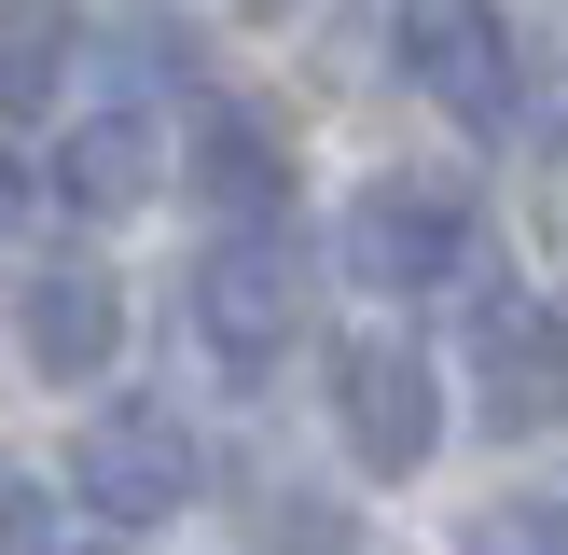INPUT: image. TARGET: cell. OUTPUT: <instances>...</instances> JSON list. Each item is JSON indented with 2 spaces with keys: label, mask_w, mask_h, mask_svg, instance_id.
Returning <instances> with one entry per match:
<instances>
[{
  "label": "cell",
  "mask_w": 568,
  "mask_h": 555,
  "mask_svg": "<svg viewBox=\"0 0 568 555\" xmlns=\"http://www.w3.org/2000/svg\"><path fill=\"white\" fill-rule=\"evenodd\" d=\"M333 264L361 292H444V278H471V209L444 181H361L333 222Z\"/></svg>",
  "instance_id": "obj_4"
},
{
  "label": "cell",
  "mask_w": 568,
  "mask_h": 555,
  "mask_svg": "<svg viewBox=\"0 0 568 555\" xmlns=\"http://www.w3.org/2000/svg\"><path fill=\"white\" fill-rule=\"evenodd\" d=\"M194 194H209L222 222H277L292 209V139H277L264 111H209V125H194Z\"/></svg>",
  "instance_id": "obj_9"
},
{
  "label": "cell",
  "mask_w": 568,
  "mask_h": 555,
  "mask_svg": "<svg viewBox=\"0 0 568 555\" xmlns=\"http://www.w3.org/2000/svg\"><path fill=\"white\" fill-rule=\"evenodd\" d=\"M181 320H194V347H209L222 375H277V361H292V333H305L292 236H277V222H222L209 264L181 278Z\"/></svg>",
  "instance_id": "obj_1"
},
{
  "label": "cell",
  "mask_w": 568,
  "mask_h": 555,
  "mask_svg": "<svg viewBox=\"0 0 568 555\" xmlns=\"http://www.w3.org/2000/svg\"><path fill=\"white\" fill-rule=\"evenodd\" d=\"M42 167H55V194H70V209H98V222L153 209V181H166V153H153V125H139V111H83Z\"/></svg>",
  "instance_id": "obj_8"
},
{
  "label": "cell",
  "mask_w": 568,
  "mask_h": 555,
  "mask_svg": "<svg viewBox=\"0 0 568 555\" xmlns=\"http://www.w3.org/2000/svg\"><path fill=\"white\" fill-rule=\"evenodd\" d=\"M194 486H209V444H194L166 403H111V416L70 431V500H98L111 527H166Z\"/></svg>",
  "instance_id": "obj_2"
},
{
  "label": "cell",
  "mask_w": 568,
  "mask_h": 555,
  "mask_svg": "<svg viewBox=\"0 0 568 555\" xmlns=\"http://www.w3.org/2000/svg\"><path fill=\"white\" fill-rule=\"evenodd\" d=\"M333 431H347V458L375 472V486L430 472V444H444V389H430V361H416L403 333H347V347H333Z\"/></svg>",
  "instance_id": "obj_3"
},
{
  "label": "cell",
  "mask_w": 568,
  "mask_h": 555,
  "mask_svg": "<svg viewBox=\"0 0 568 555\" xmlns=\"http://www.w3.org/2000/svg\"><path fill=\"white\" fill-rule=\"evenodd\" d=\"M264 542H277V555H347V514H320V500L292 486V500L264 514Z\"/></svg>",
  "instance_id": "obj_11"
},
{
  "label": "cell",
  "mask_w": 568,
  "mask_h": 555,
  "mask_svg": "<svg viewBox=\"0 0 568 555\" xmlns=\"http://www.w3.org/2000/svg\"><path fill=\"white\" fill-rule=\"evenodd\" d=\"M0 514H14V555H55V486H28V472H14Z\"/></svg>",
  "instance_id": "obj_12"
},
{
  "label": "cell",
  "mask_w": 568,
  "mask_h": 555,
  "mask_svg": "<svg viewBox=\"0 0 568 555\" xmlns=\"http://www.w3.org/2000/svg\"><path fill=\"white\" fill-rule=\"evenodd\" d=\"M55 70H70V0H14V14H0V111L42 125V111H55Z\"/></svg>",
  "instance_id": "obj_10"
},
{
  "label": "cell",
  "mask_w": 568,
  "mask_h": 555,
  "mask_svg": "<svg viewBox=\"0 0 568 555\" xmlns=\"http://www.w3.org/2000/svg\"><path fill=\"white\" fill-rule=\"evenodd\" d=\"M14 347H28L42 389H83L111 347H125V292H111L83 250H42V264L14 278Z\"/></svg>",
  "instance_id": "obj_7"
},
{
  "label": "cell",
  "mask_w": 568,
  "mask_h": 555,
  "mask_svg": "<svg viewBox=\"0 0 568 555\" xmlns=\"http://www.w3.org/2000/svg\"><path fill=\"white\" fill-rule=\"evenodd\" d=\"M403 70L458 111V139H514L527 125V70H514L499 0H403Z\"/></svg>",
  "instance_id": "obj_5"
},
{
  "label": "cell",
  "mask_w": 568,
  "mask_h": 555,
  "mask_svg": "<svg viewBox=\"0 0 568 555\" xmlns=\"http://www.w3.org/2000/svg\"><path fill=\"white\" fill-rule=\"evenodd\" d=\"M250 14H292V0H250Z\"/></svg>",
  "instance_id": "obj_13"
},
{
  "label": "cell",
  "mask_w": 568,
  "mask_h": 555,
  "mask_svg": "<svg viewBox=\"0 0 568 555\" xmlns=\"http://www.w3.org/2000/svg\"><path fill=\"white\" fill-rule=\"evenodd\" d=\"M471 416H486L499 444L568 431V320L541 292H486L471 305Z\"/></svg>",
  "instance_id": "obj_6"
}]
</instances>
